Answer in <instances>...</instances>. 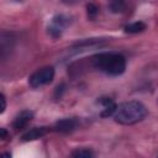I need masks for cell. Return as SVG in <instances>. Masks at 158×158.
<instances>
[{"label":"cell","instance_id":"7c38bea8","mask_svg":"<svg viewBox=\"0 0 158 158\" xmlns=\"http://www.w3.org/2000/svg\"><path fill=\"white\" fill-rule=\"evenodd\" d=\"M123 2L122 1H114L110 4V9L112 12H121L123 10Z\"/></svg>","mask_w":158,"mask_h":158},{"label":"cell","instance_id":"ba28073f","mask_svg":"<svg viewBox=\"0 0 158 158\" xmlns=\"http://www.w3.org/2000/svg\"><path fill=\"white\" fill-rule=\"evenodd\" d=\"M47 132H48V128H47V127H33V128L28 130L26 133H23V136H22V141L28 142V141L38 139V138L43 137Z\"/></svg>","mask_w":158,"mask_h":158},{"label":"cell","instance_id":"8fae6325","mask_svg":"<svg viewBox=\"0 0 158 158\" xmlns=\"http://www.w3.org/2000/svg\"><path fill=\"white\" fill-rule=\"evenodd\" d=\"M86 12H88V17H89V19H94V17L98 15L99 9H98V6L94 5V4H88V5H86Z\"/></svg>","mask_w":158,"mask_h":158},{"label":"cell","instance_id":"9a60e30c","mask_svg":"<svg viewBox=\"0 0 158 158\" xmlns=\"http://www.w3.org/2000/svg\"><path fill=\"white\" fill-rule=\"evenodd\" d=\"M0 158H11V154L9 153V152H5V153H2L1 154V157Z\"/></svg>","mask_w":158,"mask_h":158},{"label":"cell","instance_id":"3957f363","mask_svg":"<svg viewBox=\"0 0 158 158\" xmlns=\"http://www.w3.org/2000/svg\"><path fill=\"white\" fill-rule=\"evenodd\" d=\"M54 78V69L53 67H43L35 73H32L28 78V84L31 88L37 89L43 85L49 84Z\"/></svg>","mask_w":158,"mask_h":158},{"label":"cell","instance_id":"5bb4252c","mask_svg":"<svg viewBox=\"0 0 158 158\" xmlns=\"http://www.w3.org/2000/svg\"><path fill=\"white\" fill-rule=\"evenodd\" d=\"M0 137H1L2 139H6V138H7V132H6L5 128H0Z\"/></svg>","mask_w":158,"mask_h":158},{"label":"cell","instance_id":"52a82bcc","mask_svg":"<svg viewBox=\"0 0 158 158\" xmlns=\"http://www.w3.org/2000/svg\"><path fill=\"white\" fill-rule=\"evenodd\" d=\"M99 104L102 105V111H101V116L102 117H109V116H114L117 109V105L115 104V101L111 98H100L98 100Z\"/></svg>","mask_w":158,"mask_h":158},{"label":"cell","instance_id":"9c48e42d","mask_svg":"<svg viewBox=\"0 0 158 158\" xmlns=\"http://www.w3.org/2000/svg\"><path fill=\"white\" fill-rule=\"evenodd\" d=\"M146 30V23L142 21H136L125 26V32L127 33H139Z\"/></svg>","mask_w":158,"mask_h":158},{"label":"cell","instance_id":"277c9868","mask_svg":"<svg viewBox=\"0 0 158 158\" xmlns=\"http://www.w3.org/2000/svg\"><path fill=\"white\" fill-rule=\"evenodd\" d=\"M69 23V17L68 16H64V15H57L52 19V23L49 26V32L57 37V36H60L62 31L64 27H67Z\"/></svg>","mask_w":158,"mask_h":158},{"label":"cell","instance_id":"5b68a950","mask_svg":"<svg viewBox=\"0 0 158 158\" xmlns=\"http://www.w3.org/2000/svg\"><path fill=\"white\" fill-rule=\"evenodd\" d=\"M77 126H78V121L75 118H62L54 123V130L58 132L68 133L74 131Z\"/></svg>","mask_w":158,"mask_h":158},{"label":"cell","instance_id":"6da1fadb","mask_svg":"<svg viewBox=\"0 0 158 158\" xmlns=\"http://www.w3.org/2000/svg\"><path fill=\"white\" fill-rule=\"evenodd\" d=\"M94 68L100 72H104L107 75H121L126 69V59L120 53L105 52L99 53L91 58Z\"/></svg>","mask_w":158,"mask_h":158},{"label":"cell","instance_id":"4fadbf2b","mask_svg":"<svg viewBox=\"0 0 158 158\" xmlns=\"http://www.w3.org/2000/svg\"><path fill=\"white\" fill-rule=\"evenodd\" d=\"M0 101H1V107H0V112L2 114L6 109V99L4 96V94H0Z\"/></svg>","mask_w":158,"mask_h":158},{"label":"cell","instance_id":"8992f818","mask_svg":"<svg viewBox=\"0 0 158 158\" xmlns=\"http://www.w3.org/2000/svg\"><path fill=\"white\" fill-rule=\"evenodd\" d=\"M32 117H33V112H32V111H30V110H23V111H21V112L15 117V120H14V122H12L14 128H15V130H22L23 127L27 126V123L32 120Z\"/></svg>","mask_w":158,"mask_h":158},{"label":"cell","instance_id":"7a4b0ae2","mask_svg":"<svg viewBox=\"0 0 158 158\" xmlns=\"http://www.w3.org/2000/svg\"><path fill=\"white\" fill-rule=\"evenodd\" d=\"M147 107L136 100L126 101L117 105L114 120L120 125H135L147 116Z\"/></svg>","mask_w":158,"mask_h":158},{"label":"cell","instance_id":"30bf717a","mask_svg":"<svg viewBox=\"0 0 158 158\" xmlns=\"http://www.w3.org/2000/svg\"><path fill=\"white\" fill-rule=\"evenodd\" d=\"M72 158H95V153L90 148H77L72 152Z\"/></svg>","mask_w":158,"mask_h":158}]
</instances>
